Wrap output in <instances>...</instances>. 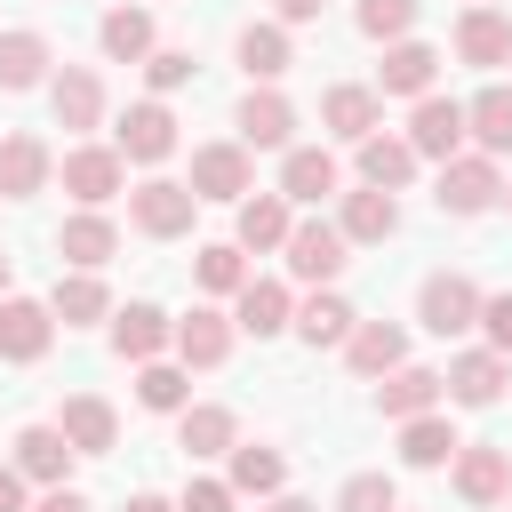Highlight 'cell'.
I'll list each match as a JSON object with an SVG mask.
<instances>
[{
	"instance_id": "cell-35",
	"label": "cell",
	"mask_w": 512,
	"mask_h": 512,
	"mask_svg": "<svg viewBox=\"0 0 512 512\" xmlns=\"http://www.w3.org/2000/svg\"><path fill=\"white\" fill-rule=\"evenodd\" d=\"M288 64H296L288 24H248V32H240V72H248V80H264V88H272Z\"/></svg>"
},
{
	"instance_id": "cell-3",
	"label": "cell",
	"mask_w": 512,
	"mask_h": 512,
	"mask_svg": "<svg viewBox=\"0 0 512 512\" xmlns=\"http://www.w3.org/2000/svg\"><path fill=\"white\" fill-rule=\"evenodd\" d=\"M416 320H424L432 336H464V328H480V288H472L464 272H432V280L416 288Z\"/></svg>"
},
{
	"instance_id": "cell-11",
	"label": "cell",
	"mask_w": 512,
	"mask_h": 512,
	"mask_svg": "<svg viewBox=\"0 0 512 512\" xmlns=\"http://www.w3.org/2000/svg\"><path fill=\"white\" fill-rule=\"evenodd\" d=\"M224 352H232V312L192 304V312L176 320V360H184V368H224Z\"/></svg>"
},
{
	"instance_id": "cell-7",
	"label": "cell",
	"mask_w": 512,
	"mask_h": 512,
	"mask_svg": "<svg viewBox=\"0 0 512 512\" xmlns=\"http://www.w3.org/2000/svg\"><path fill=\"white\" fill-rule=\"evenodd\" d=\"M48 336H56V312H48V304H32V296H0V360L32 368V360L48 352Z\"/></svg>"
},
{
	"instance_id": "cell-2",
	"label": "cell",
	"mask_w": 512,
	"mask_h": 512,
	"mask_svg": "<svg viewBox=\"0 0 512 512\" xmlns=\"http://www.w3.org/2000/svg\"><path fill=\"white\" fill-rule=\"evenodd\" d=\"M192 208H200V192L176 184V176H152V184L128 192V224H136L144 240H176V232H192Z\"/></svg>"
},
{
	"instance_id": "cell-26",
	"label": "cell",
	"mask_w": 512,
	"mask_h": 512,
	"mask_svg": "<svg viewBox=\"0 0 512 512\" xmlns=\"http://www.w3.org/2000/svg\"><path fill=\"white\" fill-rule=\"evenodd\" d=\"M176 448H184V456H232V448H240V424H232V408H216V400L184 408V416H176Z\"/></svg>"
},
{
	"instance_id": "cell-8",
	"label": "cell",
	"mask_w": 512,
	"mask_h": 512,
	"mask_svg": "<svg viewBox=\"0 0 512 512\" xmlns=\"http://www.w3.org/2000/svg\"><path fill=\"white\" fill-rule=\"evenodd\" d=\"M464 136H472V128H464V104H456V96H416V112H408V144H416L424 160H456Z\"/></svg>"
},
{
	"instance_id": "cell-6",
	"label": "cell",
	"mask_w": 512,
	"mask_h": 512,
	"mask_svg": "<svg viewBox=\"0 0 512 512\" xmlns=\"http://www.w3.org/2000/svg\"><path fill=\"white\" fill-rule=\"evenodd\" d=\"M344 248H352V240H344V224H296V232H288V272H296V280H312V288H328V280L352 264Z\"/></svg>"
},
{
	"instance_id": "cell-12",
	"label": "cell",
	"mask_w": 512,
	"mask_h": 512,
	"mask_svg": "<svg viewBox=\"0 0 512 512\" xmlns=\"http://www.w3.org/2000/svg\"><path fill=\"white\" fill-rule=\"evenodd\" d=\"M440 392H448V376L440 368H392L384 384H376V416H392V424H408V416H424V408H440Z\"/></svg>"
},
{
	"instance_id": "cell-36",
	"label": "cell",
	"mask_w": 512,
	"mask_h": 512,
	"mask_svg": "<svg viewBox=\"0 0 512 512\" xmlns=\"http://www.w3.org/2000/svg\"><path fill=\"white\" fill-rule=\"evenodd\" d=\"M136 400H144L152 416H184V408H192V368H176V360H144V368H136Z\"/></svg>"
},
{
	"instance_id": "cell-1",
	"label": "cell",
	"mask_w": 512,
	"mask_h": 512,
	"mask_svg": "<svg viewBox=\"0 0 512 512\" xmlns=\"http://www.w3.org/2000/svg\"><path fill=\"white\" fill-rule=\"evenodd\" d=\"M440 216H480V208H496L504 200V176H496V160L488 152H456V160H440Z\"/></svg>"
},
{
	"instance_id": "cell-4",
	"label": "cell",
	"mask_w": 512,
	"mask_h": 512,
	"mask_svg": "<svg viewBox=\"0 0 512 512\" xmlns=\"http://www.w3.org/2000/svg\"><path fill=\"white\" fill-rule=\"evenodd\" d=\"M112 144H120V160H168L176 152V112L160 104V96H144V104H128L120 112V128H112Z\"/></svg>"
},
{
	"instance_id": "cell-22",
	"label": "cell",
	"mask_w": 512,
	"mask_h": 512,
	"mask_svg": "<svg viewBox=\"0 0 512 512\" xmlns=\"http://www.w3.org/2000/svg\"><path fill=\"white\" fill-rule=\"evenodd\" d=\"M56 424H64V440H72L80 456H104V448L120 440V416H112V400H96V392H72V400L56 408Z\"/></svg>"
},
{
	"instance_id": "cell-42",
	"label": "cell",
	"mask_w": 512,
	"mask_h": 512,
	"mask_svg": "<svg viewBox=\"0 0 512 512\" xmlns=\"http://www.w3.org/2000/svg\"><path fill=\"white\" fill-rule=\"evenodd\" d=\"M416 8H424V0H360V32H368V40H408Z\"/></svg>"
},
{
	"instance_id": "cell-44",
	"label": "cell",
	"mask_w": 512,
	"mask_h": 512,
	"mask_svg": "<svg viewBox=\"0 0 512 512\" xmlns=\"http://www.w3.org/2000/svg\"><path fill=\"white\" fill-rule=\"evenodd\" d=\"M480 328H488V344L512 360V288H504V296H480Z\"/></svg>"
},
{
	"instance_id": "cell-30",
	"label": "cell",
	"mask_w": 512,
	"mask_h": 512,
	"mask_svg": "<svg viewBox=\"0 0 512 512\" xmlns=\"http://www.w3.org/2000/svg\"><path fill=\"white\" fill-rule=\"evenodd\" d=\"M416 144L408 136H360V184H384V192H400L408 176H416Z\"/></svg>"
},
{
	"instance_id": "cell-45",
	"label": "cell",
	"mask_w": 512,
	"mask_h": 512,
	"mask_svg": "<svg viewBox=\"0 0 512 512\" xmlns=\"http://www.w3.org/2000/svg\"><path fill=\"white\" fill-rule=\"evenodd\" d=\"M232 496H240V488H232V480H192V488H184V504H176V512H232Z\"/></svg>"
},
{
	"instance_id": "cell-43",
	"label": "cell",
	"mask_w": 512,
	"mask_h": 512,
	"mask_svg": "<svg viewBox=\"0 0 512 512\" xmlns=\"http://www.w3.org/2000/svg\"><path fill=\"white\" fill-rule=\"evenodd\" d=\"M144 80H152V96L184 88V80H192V48H152V56H144Z\"/></svg>"
},
{
	"instance_id": "cell-19",
	"label": "cell",
	"mask_w": 512,
	"mask_h": 512,
	"mask_svg": "<svg viewBox=\"0 0 512 512\" xmlns=\"http://www.w3.org/2000/svg\"><path fill=\"white\" fill-rule=\"evenodd\" d=\"M160 344H176V320L160 312V304H128V312H112V352L120 360H160Z\"/></svg>"
},
{
	"instance_id": "cell-23",
	"label": "cell",
	"mask_w": 512,
	"mask_h": 512,
	"mask_svg": "<svg viewBox=\"0 0 512 512\" xmlns=\"http://www.w3.org/2000/svg\"><path fill=\"white\" fill-rule=\"evenodd\" d=\"M456 56L480 64V72L512 64V24H504L496 8H464V16H456Z\"/></svg>"
},
{
	"instance_id": "cell-29",
	"label": "cell",
	"mask_w": 512,
	"mask_h": 512,
	"mask_svg": "<svg viewBox=\"0 0 512 512\" xmlns=\"http://www.w3.org/2000/svg\"><path fill=\"white\" fill-rule=\"evenodd\" d=\"M344 360H352L360 376H392V368L408 360V336H400L392 320H360V328L344 336Z\"/></svg>"
},
{
	"instance_id": "cell-49",
	"label": "cell",
	"mask_w": 512,
	"mask_h": 512,
	"mask_svg": "<svg viewBox=\"0 0 512 512\" xmlns=\"http://www.w3.org/2000/svg\"><path fill=\"white\" fill-rule=\"evenodd\" d=\"M128 512H176V504H168V496H152V488H144V496H128Z\"/></svg>"
},
{
	"instance_id": "cell-51",
	"label": "cell",
	"mask_w": 512,
	"mask_h": 512,
	"mask_svg": "<svg viewBox=\"0 0 512 512\" xmlns=\"http://www.w3.org/2000/svg\"><path fill=\"white\" fill-rule=\"evenodd\" d=\"M0 296H8V256H0Z\"/></svg>"
},
{
	"instance_id": "cell-13",
	"label": "cell",
	"mask_w": 512,
	"mask_h": 512,
	"mask_svg": "<svg viewBox=\"0 0 512 512\" xmlns=\"http://www.w3.org/2000/svg\"><path fill=\"white\" fill-rule=\"evenodd\" d=\"M72 456H80V448L64 440V424H24V432H16V472L40 480V488H64Z\"/></svg>"
},
{
	"instance_id": "cell-16",
	"label": "cell",
	"mask_w": 512,
	"mask_h": 512,
	"mask_svg": "<svg viewBox=\"0 0 512 512\" xmlns=\"http://www.w3.org/2000/svg\"><path fill=\"white\" fill-rule=\"evenodd\" d=\"M288 136H296V104H288L280 88H248V96H240V144L280 152Z\"/></svg>"
},
{
	"instance_id": "cell-50",
	"label": "cell",
	"mask_w": 512,
	"mask_h": 512,
	"mask_svg": "<svg viewBox=\"0 0 512 512\" xmlns=\"http://www.w3.org/2000/svg\"><path fill=\"white\" fill-rule=\"evenodd\" d=\"M272 512H320V504H304V496H272Z\"/></svg>"
},
{
	"instance_id": "cell-40",
	"label": "cell",
	"mask_w": 512,
	"mask_h": 512,
	"mask_svg": "<svg viewBox=\"0 0 512 512\" xmlns=\"http://www.w3.org/2000/svg\"><path fill=\"white\" fill-rule=\"evenodd\" d=\"M280 480H288V464H280V448H232V488L240 496H280Z\"/></svg>"
},
{
	"instance_id": "cell-53",
	"label": "cell",
	"mask_w": 512,
	"mask_h": 512,
	"mask_svg": "<svg viewBox=\"0 0 512 512\" xmlns=\"http://www.w3.org/2000/svg\"><path fill=\"white\" fill-rule=\"evenodd\" d=\"M472 8H488V0H472Z\"/></svg>"
},
{
	"instance_id": "cell-28",
	"label": "cell",
	"mask_w": 512,
	"mask_h": 512,
	"mask_svg": "<svg viewBox=\"0 0 512 512\" xmlns=\"http://www.w3.org/2000/svg\"><path fill=\"white\" fill-rule=\"evenodd\" d=\"M344 184V168L320 152V144H288V160H280V192L288 200H328Z\"/></svg>"
},
{
	"instance_id": "cell-34",
	"label": "cell",
	"mask_w": 512,
	"mask_h": 512,
	"mask_svg": "<svg viewBox=\"0 0 512 512\" xmlns=\"http://www.w3.org/2000/svg\"><path fill=\"white\" fill-rule=\"evenodd\" d=\"M464 128H472V144H480L488 160H504V152H512V88H480V96L464 104Z\"/></svg>"
},
{
	"instance_id": "cell-32",
	"label": "cell",
	"mask_w": 512,
	"mask_h": 512,
	"mask_svg": "<svg viewBox=\"0 0 512 512\" xmlns=\"http://www.w3.org/2000/svg\"><path fill=\"white\" fill-rule=\"evenodd\" d=\"M352 328H360V312H352L344 296H328V288H312V296L296 304V336H304L312 352H320V344H344Z\"/></svg>"
},
{
	"instance_id": "cell-21",
	"label": "cell",
	"mask_w": 512,
	"mask_h": 512,
	"mask_svg": "<svg viewBox=\"0 0 512 512\" xmlns=\"http://www.w3.org/2000/svg\"><path fill=\"white\" fill-rule=\"evenodd\" d=\"M112 248H120V232H112V216H104V208L64 216V232H56V256H64V264H80V272L112 264Z\"/></svg>"
},
{
	"instance_id": "cell-17",
	"label": "cell",
	"mask_w": 512,
	"mask_h": 512,
	"mask_svg": "<svg viewBox=\"0 0 512 512\" xmlns=\"http://www.w3.org/2000/svg\"><path fill=\"white\" fill-rule=\"evenodd\" d=\"M192 192L200 200H248V144H200L192 152Z\"/></svg>"
},
{
	"instance_id": "cell-25",
	"label": "cell",
	"mask_w": 512,
	"mask_h": 512,
	"mask_svg": "<svg viewBox=\"0 0 512 512\" xmlns=\"http://www.w3.org/2000/svg\"><path fill=\"white\" fill-rule=\"evenodd\" d=\"M232 328H248V336H280V328H296L288 288H280V280H248V288L232 296Z\"/></svg>"
},
{
	"instance_id": "cell-37",
	"label": "cell",
	"mask_w": 512,
	"mask_h": 512,
	"mask_svg": "<svg viewBox=\"0 0 512 512\" xmlns=\"http://www.w3.org/2000/svg\"><path fill=\"white\" fill-rule=\"evenodd\" d=\"M48 312H56L64 328H88V320H104V312H112V296H104V280H96V272H72V280H56Z\"/></svg>"
},
{
	"instance_id": "cell-24",
	"label": "cell",
	"mask_w": 512,
	"mask_h": 512,
	"mask_svg": "<svg viewBox=\"0 0 512 512\" xmlns=\"http://www.w3.org/2000/svg\"><path fill=\"white\" fill-rule=\"evenodd\" d=\"M48 168H56V160H48L40 136H24V128L0 136V200H32V192L48 184Z\"/></svg>"
},
{
	"instance_id": "cell-9",
	"label": "cell",
	"mask_w": 512,
	"mask_h": 512,
	"mask_svg": "<svg viewBox=\"0 0 512 512\" xmlns=\"http://www.w3.org/2000/svg\"><path fill=\"white\" fill-rule=\"evenodd\" d=\"M504 384H512V360L488 344V352H456L448 360V400H464V408H496L504 400Z\"/></svg>"
},
{
	"instance_id": "cell-39",
	"label": "cell",
	"mask_w": 512,
	"mask_h": 512,
	"mask_svg": "<svg viewBox=\"0 0 512 512\" xmlns=\"http://www.w3.org/2000/svg\"><path fill=\"white\" fill-rule=\"evenodd\" d=\"M240 256H248L240 240H208V248H200V264H192V272H200V288H208V296H240V288H248V264H240Z\"/></svg>"
},
{
	"instance_id": "cell-18",
	"label": "cell",
	"mask_w": 512,
	"mask_h": 512,
	"mask_svg": "<svg viewBox=\"0 0 512 512\" xmlns=\"http://www.w3.org/2000/svg\"><path fill=\"white\" fill-rule=\"evenodd\" d=\"M288 208H296L288 192H248V200H240L232 240H240V248H256V256H264V248H288V232H296V216H288Z\"/></svg>"
},
{
	"instance_id": "cell-41",
	"label": "cell",
	"mask_w": 512,
	"mask_h": 512,
	"mask_svg": "<svg viewBox=\"0 0 512 512\" xmlns=\"http://www.w3.org/2000/svg\"><path fill=\"white\" fill-rule=\"evenodd\" d=\"M336 512H400V488H392L384 472H352V480L336 488Z\"/></svg>"
},
{
	"instance_id": "cell-15",
	"label": "cell",
	"mask_w": 512,
	"mask_h": 512,
	"mask_svg": "<svg viewBox=\"0 0 512 512\" xmlns=\"http://www.w3.org/2000/svg\"><path fill=\"white\" fill-rule=\"evenodd\" d=\"M376 112H384V96H376V88H360V80H336V88L320 96V128H328V136H344V144L376 136Z\"/></svg>"
},
{
	"instance_id": "cell-14",
	"label": "cell",
	"mask_w": 512,
	"mask_h": 512,
	"mask_svg": "<svg viewBox=\"0 0 512 512\" xmlns=\"http://www.w3.org/2000/svg\"><path fill=\"white\" fill-rule=\"evenodd\" d=\"M48 112H56V128H96L104 120V80L88 64H64L48 80Z\"/></svg>"
},
{
	"instance_id": "cell-5",
	"label": "cell",
	"mask_w": 512,
	"mask_h": 512,
	"mask_svg": "<svg viewBox=\"0 0 512 512\" xmlns=\"http://www.w3.org/2000/svg\"><path fill=\"white\" fill-rule=\"evenodd\" d=\"M120 184H128V160H120V144H80V152H64V192H72L80 208H104Z\"/></svg>"
},
{
	"instance_id": "cell-10",
	"label": "cell",
	"mask_w": 512,
	"mask_h": 512,
	"mask_svg": "<svg viewBox=\"0 0 512 512\" xmlns=\"http://www.w3.org/2000/svg\"><path fill=\"white\" fill-rule=\"evenodd\" d=\"M432 80H440V48L424 40H392L376 64V96H432Z\"/></svg>"
},
{
	"instance_id": "cell-27",
	"label": "cell",
	"mask_w": 512,
	"mask_h": 512,
	"mask_svg": "<svg viewBox=\"0 0 512 512\" xmlns=\"http://www.w3.org/2000/svg\"><path fill=\"white\" fill-rule=\"evenodd\" d=\"M456 424L440 416V408H424V416H408L400 424V464H416V472H432V464H456Z\"/></svg>"
},
{
	"instance_id": "cell-46",
	"label": "cell",
	"mask_w": 512,
	"mask_h": 512,
	"mask_svg": "<svg viewBox=\"0 0 512 512\" xmlns=\"http://www.w3.org/2000/svg\"><path fill=\"white\" fill-rule=\"evenodd\" d=\"M0 512H32V504H24V472H16V464H0Z\"/></svg>"
},
{
	"instance_id": "cell-48",
	"label": "cell",
	"mask_w": 512,
	"mask_h": 512,
	"mask_svg": "<svg viewBox=\"0 0 512 512\" xmlns=\"http://www.w3.org/2000/svg\"><path fill=\"white\" fill-rule=\"evenodd\" d=\"M320 8H328V0H280V24H312Z\"/></svg>"
},
{
	"instance_id": "cell-33",
	"label": "cell",
	"mask_w": 512,
	"mask_h": 512,
	"mask_svg": "<svg viewBox=\"0 0 512 512\" xmlns=\"http://www.w3.org/2000/svg\"><path fill=\"white\" fill-rule=\"evenodd\" d=\"M48 64H56V48H48L40 32H0V88H8V96H16V88H40Z\"/></svg>"
},
{
	"instance_id": "cell-20",
	"label": "cell",
	"mask_w": 512,
	"mask_h": 512,
	"mask_svg": "<svg viewBox=\"0 0 512 512\" xmlns=\"http://www.w3.org/2000/svg\"><path fill=\"white\" fill-rule=\"evenodd\" d=\"M456 496L464 504H504L512 496V448H456Z\"/></svg>"
},
{
	"instance_id": "cell-31",
	"label": "cell",
	"mask_w": 512,
	"mask_h": 512,
	"mask_svg": "<svg viewBox=\"0 0 512 512\" xmlns=\"http://www.w3.org/2000/svg\"><path fill=\"white\" fill-rule=\"evenodd\" d=\"M392 232H400V200L384 184L344 192V240H392Z\"/></svg>"
},
{
	"instance_id": "cell-38",
	"label": "cell",
	"mask_w": 512,
	"mask_h": 512,
	"mask_svg": "<svg viewBox=\"0 0 512 512\" xmlns=\"http://www.w3.org/2000/svg\"><path fill=\"white\" fill-rule=\"evenodd\" d=\"M96 40H104L112 64H144V56H152V16H144V8H112Z\"/></svg>"
},
{
	"instance_id": "cell-47",
	"label": "cell",
	"mask_w": 512,
	"mask_h": 512,
	"mask_svg": "<svg viewBox=\"0 0 512 512\" xmlns=\"http://www.w3.org/2000/svg\"><path fill=\"white\" fill-rule=\"evenodd\" d=\"M32 512H88V496H80V488H48Z\"/></svg>"
},
{
	"instance_id": "cell-52",
	"label": "cell",
	"mask_w": 512,
	"mask_h": 512,
	"mask_svg": "<svg viewBox=\"0 0 512 512\" xmlns=\"http://www.w3.org/2000/svg\"><path fill=\"white\" fill-rule=\"evenodd\" d=\"M504 208H512V184H504Z\"/></svg>"
}]
</instances>
